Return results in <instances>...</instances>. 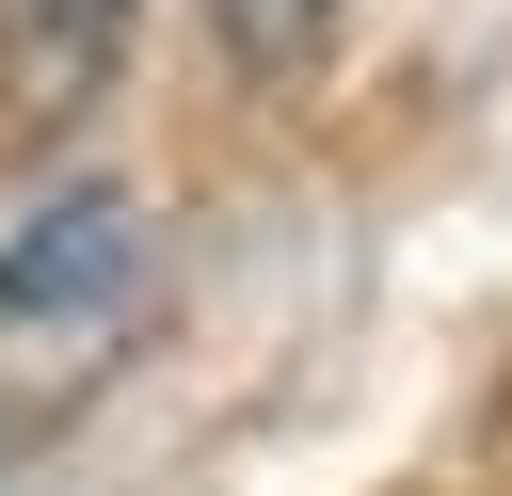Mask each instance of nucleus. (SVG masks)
I'll return each mask as SVG.
<instances>
[{
  "instance_id": "1",
  "label": "nucleus",
  "mask_w": 512,
  "mask_h": 496,
  "mask_svg": "<svg viewBox=\"0 0 512 496\" xmlns=\"http://www.w3.org/2000/svg\"><path fill=\"white\" fill-rule=\"evenodd\" d=\"M144 320V208L128 192H48L0 240V448L80 416V384L128 352Z\"/></svg>"
},
{
  "instance_id": "2",
  "label": "nucleus",
  "mask_w": 512,
  "mask_h": 496,
  "mask_svg": "<svg viewBox=\"0 0 512 496\" xmlns=\"http://www.w3.org/2000/svg\"><path fill=\"white\" fill-rule=\"evenodd\" d=\"M128 16L144 0H0V112L80 128L112 96V64H128Z\"/></svg>"
},
{
  "instance_id": "3",
  "label": "nucleus",
  "mask_w": 512,
  "mask_h": 496,
  "mask_svg": "<svg viewBox=\"0 0 512 496\" xmlns=\"http://www.w3.org/2000/svg\"><path fill=\"white\" fill-rule=\"evenodd\" d=\"M336 16H352V0H208V32H224L240 80H304V64L336 48Z\"/></svg>"
}]
</instances>
